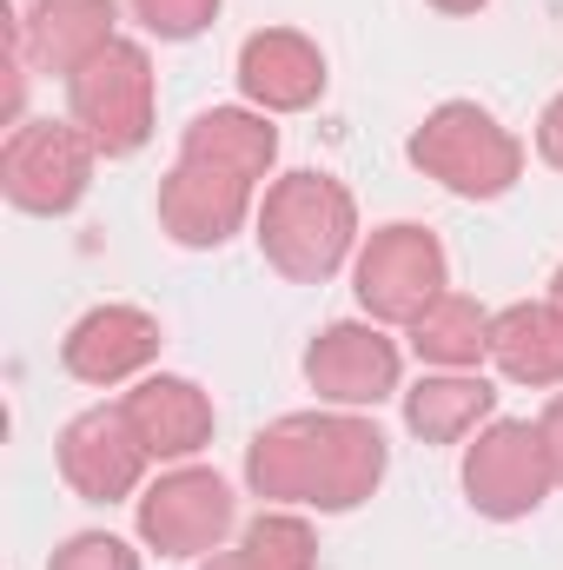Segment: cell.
Segmentation results:
<instances>
[{"label": "cell", "mask_w": 563, "mask_h": 570, "mask_svg": "<svg viewBox=\"0 0 563 570\" xmlns=\"http://www.w3.org/2000/svg\"><path fill=\"white\" fill-rule=\"evenodd\" d=\"M93 159H100V146L73 120H20L0 146V193L33 219H60L87 199Z\"/></svg>", "instance_id": "6"}, {"label": "cell", "mask_w": 563, "mask_h": 570, "mask_svg": "<svg viewBox=\"0 0 563 570\" xmlns=\"http://www.w3.org/2000/svg\"><path fill=\"white\" fill-rule=\"evenodd\" d=\"M551 305L563 312V266H557V279H551Z\"/></svg>", "instance_id": "26"}, {"label": "cell", "mask_w": 563, "mask_h": 570, "mask_svg": "<svg viewBox=\"0 0 563 570\" xmlns=\"http://www.w3.org/2000/svg\"><path fill=\"white\" fill-rule=\"evenodd\" d=\"M259 253L292 285H325L345 259H358V199L332 173H285L259 199Z\"/></svg>", "instance_id": "2"}, {"label": "cell", "mask_w": 563, "mask_h": 570, "mask_svg": "<svg viewBox=\"0 0 563 570\" xmlns=\"http://www.w3.org/2000/svg\"><path fill=\"white\" fill-rule=\"evenodd\" d=\"M253 179L213 166V159H172V173L159 179V233L186 253H219L246 219H253Z\"/></svg>", "instance_id": "11"}, {"label": "cell", "mask_w": 563, "mask_h": 570, "mask_svg": "<svg viewBox=\"0 0 563 570\" xmlns=\"http://www.w3.org/2000/svg\"><path fill=\"white\" fill-rule=\"evenodd\" d=\"M7 40L27 53V67L73 80L100 47L120 40V0H27Z\"/></svg>", "instance_id": "13"}, {"label": "cell", "mask_w": 563, "mask_h": 570, "mask_svg": "<svg viewBox=\"0 0 563 570\" xmlns=\"http://www.w3.org/2000/svg\"><path fill=\"white\" fill-rule=\"evenodd\" d=\"M127 405V419L140 431L146 458L152 464H186V458H199L206 444H213V399L192 385V379H179V372H146L140 385L120 399Z\"/></svg>", "instance_id": "15"}, {"label": "cell", "mask_w": 563, "mask_h": 570, "mask_svg": "<svg viewBox=\"0 0 563 570\" xmlns=\"http://www.w3.org/2000/svg\"><path fill=\"white\" fill-rule=\"evenodd\" d=\"M233 484L206 464H172L166 478H152L140 498H134V524H140V544L159 558H213L226 538H233Z\"/></svg>", "instance_id": "7"}, {"label": "cell", "mask_w": 563, "mask_h": 570, "mask_svg": "<svg viewBox=\"0 0 563 570\" xmlns=\"http://www.w3.org/2000/svg\"><path fill=\"white\" fill-rule=\"evenodd\" d=\"M179 153L186 159H213V166H226V173H239V179L259 186L273 173V159H279V127L259 107H206L179 134Z\"/></svg>", "instance_id": "18"}, {"label": "cell", "mask_w": 563, "mask_h": 570, "mask_svg": "<svg viewBox=\"0 0 563 570\" xmlns=\"http://www.w3.org/2000/svg\"><path fill=\"white\" fill-rule=\"evenodd\" d=\"M239 94L259 114H305L325 100V53L298 27H266L246 33L239 47Z\"/></svg>", "instance_id": "14"}, {"label": "cell", "mask_w": 563, "mask_h": 570, "mask_svg": "<svg viewBox=\"0 0 563 570\" xmlns=\"http://www.w3.org/2000/svg\"><path fill=\"white\" fill-rule=\"evenodd\" d=\"M405 332L431 372H477L491 358V312L464 292H444L437 305H424Z\"/></svg>", "instance_id": "19"}, {"label": "cell", "mask_w": 563, "mask_h": 570, "mask_svg": "<svg viewBox=\"0 0 563 570\" xmlns=\"http://www.w3.org/2000/svg\"><path fill=\"white\" fill-rule=\"evenodd\" d=\"M392 471V444L365 412H285L246 444V484L266 504H305L325 518L358 511Z\"/></svg>", "instance_id": "1"}, {"label": "cell", "mask_w": 563, "mask_h": 570, "mask_svg": "<svg viewBox=\"0 0 563 570\" xmlns=\"http://www.w3.org/2000/svg\"><path fill=\"white\" fill-rule=\"evenodd\" d=\"M159 87H152V53L140 40L100 47L73 80H67V120L100 146V159H134L152 140Z\"/></svg>", "instance_id": "4"}, {"label": "cell", "mask_w": 563, "mask_h": 570, "mask_svg": "<svg viewBox=\"0 0 563 570\" xmlns=\"http://www.w3.org/2000/svg\"><path fill=\"white\" fill-rule=\"evenodd\" d=\"M551 491H557V471H551L544 431L531 425V419H491L464 444V498H471L477 518L517 524Z\"/></svg>", "instance_id": "8"}, {"label": "cell", "mask_w": 563, "mask_h": 570, "mask_svg": "<svg viewBox=\"0 0 563 570\" xmlns=\"http://www.w3.org/2000/svg\"><path fill=\"white\" fill-rule=\"evenodd\" d=\"M451 285V259H444V239L418 226V219H392L378 226L358 259H352V292H358V312L372 325H412L424 305H437Z\"/></svg>", "instance_id": "5"}, {"label": "cell", "mask_w": 563, "mask_h": 570, "mask_svg": "<svg viewBox=\"0 0 563 570\" xmlns=\"http://www.w3.org/2000/svg\"><path fill=\"white\" fill-rule=\"evenodd\" d=\"M405 399V431L424 444H464L497 419V385L477 372H424Z\"/></svg>", "instance_id": "17"}, {"label": "cell", "mask_w": 563, "mask_h": 570, "mask_svg": "<svg viewBox=\"0 0 563 570\" xmlns=\"http://www.w3.org/2000/svg\"><path fill=\"white\" fill-rule=\"evenodd\" d=\"M437 13H477V7H491V0H431Z\"/></svg>", "instance_id": "25"}, {"label": "cell", "mask_w": 563, "mask_h": 570, "mask_svg": "<svg viewBox=\"0 0 563 570\" xmlns=\"http://www.w3.org/2000/svg\"><path fill=\"white\" fill-rule=\"evenodd\" d=\"M159 345H166V332H159L152 312H140V305H93V312H80L67 325L60 365L80 385H140L152 372V358H159Z\"/></svg>", "instance_id": "12"}, {"label": "cell", "mask_w": 563, "mask_h": 570, "mask_svg": "<svg viewBox=\"0 0 563 570\" xmlns=\"http://www.w3.org/2000/svg\"><path fill=\"white\" fill-rule=\"evenodd\" d=\"M491 365L531 392L563 385V312L551 298H524V305L491 312Z\"/></svg>", "instance_id": "16"}, {"label": "cell", "mask_w": 563, "mask_h": 570, "mask_svg": "<svg viewBox=\"0 0 563 570\" xmlns=\"http://www.w3.org/2000/svg\"><path fill=\"white\" fill-rule=\"evenodd\" d=\"M47 570H140V551L113 531H80L47 558Z\"/></svg>", "instance_id": "22"}, {"label": "cell", "mask_w": 563, "mask_h": 570, "mask_svg": "<svg viewBox=\"0 0 563 570\" xmlns=\"http://www.w3.org/2000/svg\"><path fill=\"white\" fill-rule=\"evenodd\" d=\"M398 379H405L398 338H385V325L372 318H338L305 345V385L338 412H372L398 399Z\"/></svg>", "instance_id": "9"}, {"label": "cell", "mask_w": 563, "mask_h": 570, "mask_svg": "<svg viewBox=\"0 0 563 570\" xmlns=\"http://www.w3.org/2000/svg\"><path fill=\"white\" fill-rule=\"evenodd\" d=\"M53 464H60L73 498L120 504V498H140L146 491V464L152 458H146L127 405H93V412H80L73 425L53 438Z\"/></svg>", "instance_id": "10"}, {"label": "cell", "mask_w": 563, "mask_h": 570, "mask_svg": "<svg viewBox=\"0 0 563 570\" xmlns=\"http://www.w3.org/2000/svg\"><path fill=\"white\" fill-rule=\"evenodd\" d=\"M199 570H318V531L298 511H259L233 544H219L213 558H199Z\"/></svg>", "instance_id": "20"}, {"label": "cell", "mask_w": 563, "mask_h": 570, "mask_svg": "<svg viewBox=\"0 0 563 570\" xmlns=\"http://www.w3.org/2000/svg\"><path fill=\"white\" fill-rule=\"evenodd\" d=\"M537 159L563 173V94L544 107V114H537Z\"/></svg>", "instance_id": "23"}, {"label": "cell", "mask_w": 563, "mask_h": 570, "mask_svg": "<svg viewBox=\"0 0 563 570\" xmlns=\"http://www.w3.org/2000/svg\"><path fill=\"white\" fill-rule=\"evenodd\" d=\"M134 20L152 40H199L219 20V0H134Z\"/></svg>", "instance_id": "21"}, {"label": "cell", "mask_w": 563, "mask_h": 570, "mask_svg": "<svg viewBox=\"0 0 563 570\" xmlns=\"http://www.w3.org/2000/svg\"><path fill=\"white\" fill-rule=\"evenodd\" d=\"M537 431H544V451H551V471H557L563 484V392L544 405V419H537Z\"/></svg>", "instance_id": "24"}, {"label": "cell", "mask_w": 563, "mask_h": 570, "mask_svg": "<svg viewBox=\"0 0 563 570\" xmlns=\"http://www.w3.org/2000/svg\"><path fill=\"white\" fill-rule=\"evenodd\" d=\"M405 159L457 199H504L524 179V140L477 100H444L405 140Z\"/></svg>", "instance_id": "3"}]
</instances>
